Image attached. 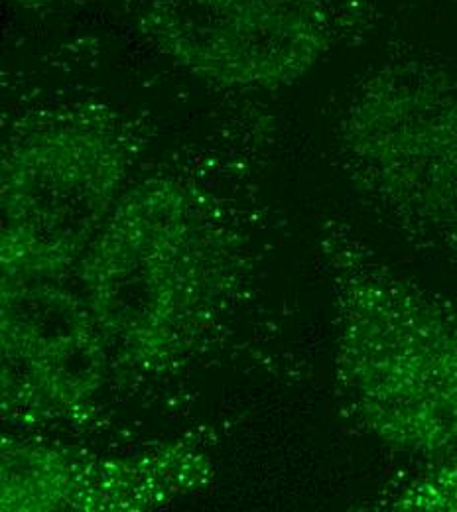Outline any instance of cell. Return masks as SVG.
<instances>
[{
  "label": "cell",
  "instance_id": "8992f818",
  "mask_svg": "<svg viewBox=\"0 0 457 512\" xmlns=\"http://www.w3.org/2000/svg\"><path fill=\"white\" fill-rule=\"evenodd\" d=\"M64 274L2 272V396L14 412L69 414L105 379L107 341Z\"/></svg>",
  "mask_w": 457,
  "mask_h": 512
},
{
  "label": "cell",
  "instance_id": "5b68a950",
  "mask_svg": "<svg viewBox=\"0 0 457 512\" xmlns=\"http://www.w3.org/2000/svg\"><path fill=\"white\" fill-rule=\"evenodd\" d=\"M132 28L205 79L280 87L373 30L377 0H121Z\"/></svg>",
  "mask_w": 457,
  "mask_h": 512
},
{
  "label": "cell",
  "instance_id": "7a4b0ae2",
  "mask_svg": "<svg viewBox=\"0 0 457 512\" xmlns=\"http://www.w3.org/2000/svg\"><path fill=\"white\" fill-rule=\"evenodd\" d=\"M227 233L215 203L178 178L119 197L79 264L109 351L154 369L182 351L221 294Z\"/></svg>",
  "mask_w": 457,
  "mask_h": 512
},
{
  "label": "cell",
  "instance_id": "ba28073f",
  "mask_svg": "<svg viewBox=\"0 0 457 512\" xmlns=\"http://www.w3.org/2000/svg\"><path fill=\"white\" fill-rule=\"evenodd\" d=\"M392 511L457 512V448L432 457L391 501Z\"/></svg>",
  "mask_w": 457,
  "mask_h": 512
},
{
  "label": "cell",
  "instance_id": "6da1fadb",
  "mask_svg": "<svg viewBox=\"0 0 457 512\" xmlns=\"http://www.w3.org/2000/svg\"><path fill=\"white\" fill-rule=\"evenodd\" d=\"M335 369L359 424L422 457L457 448V304L379 262L349 235L326 245Z\"/></svg>",
  "mask_w": 457,
  "mask_h": 512
},
{
  "label": "cell",
  "instance_id": "277c9868",
  "mask_svg": "<svg viewBox=\"0 0 457 512\" xmlns=\"http://www.w3.org/2000/svg\"><path fill=\"white\" fill-rule=\"evenodd\" d=\"M131 148L105 107L42 111L2 158V272L62 274L125 190Z\"/></svg>",
  "mask_w": 457,
  "mask_h": 512
},
{
  "label": "cell",
  "instance_id": "9c48e42d",
  "mask_svg": "<svg viewBox=\"0 0 457 512\" xmlns=\"http://www.w3.org/2000/svg\"><path fill=\"white\" fill-rule=\"evenodd\" d=\"M12 4L20 6V8H28V10H34V8H46V6H52L54 2L58 0H10Z\"/></svg>",
  "mask_w": 457,
  "mask_h": 512
},
{
  "label": "cell",
  "instance_id": "3957f363",
  "mask_svg": "<svg viewBox=\"0 0 457 512\" xmlns=\"http://www.w3.org/2000/svg\"><path fill=\"white\" fill-rule=\"evenodd\" d=\"M353 186L414 243L457 262V77L394 56L353 89L339 119Z\"/></svg>",
  "mask_w": 457,
  "mask_h": 512
},
{
  "label": "cell",
  "instance_id": "52a82bcc",
  "mask_svg": "<svg viewBox=\"0 0 457 512\" xmlns=\"http://www.w3.org/2000/svg\"><path fill=\"white\" fill-rule=\"evenodd\" d=\"M207 461L184 448L121 461L75 459L67 511H146L203 485Z\"/></svg>",
  "mask_w": 457,
  "mask_h": 512
}]
</instances>
